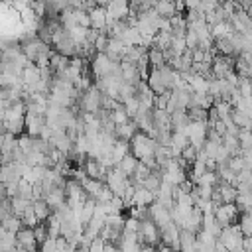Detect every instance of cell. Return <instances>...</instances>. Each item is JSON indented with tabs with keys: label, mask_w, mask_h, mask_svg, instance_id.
Instances as JSON below:
<instances>
[{
	"label": "cell",
	"mask_w": 252,
	"mask_h": 252,
	"mask_svg": "<svg viewBox=\"0 0 252 252\" xmlns=\"http://www.w3.org/2000/svg\"><path fill=\"white\" fill-rule=\"evenodd\" d=\"M136 166H138V160H136V158H134L132 154H128V156H126L124 160H122L118 166H114V168H116L124 177H128V179H130V177L134 175V172H136Z\"/></svg>",
	"instance_id": "2e32d148"
},
{
	"label": "cell",
	"mask_w": 252,
	"mask_h": 252,
	"mask_svg": "<svg viewBox=\"0 0 252 252\" xmlns=\"http://www.w3.org/2000/svg\"><path fill=\"white\" fill-rule=\"evenodd\" d=\"M34 236H36V242H38V246H42L49 236H47V229H46V225L44 223H40L36 229H34Z\"/></svg>",
	"instance_id": "f35d334b"
},
{
	"label": "cell",
	"mask_w": 252,
	"mask_h": 252,
	"mask_svg": "<svg viewBox=\"0 0 252 252\" xmlns=\"http://www.w3.org/2000/svg\"><path fill=\"white\" fill-rule=\"evenodd\" d=\"M10 207H12V215L22 219V215L32 207V201L22 199V197H14V199H10Z\"/></svg>",
	"instance_id": "44dd1931"
},
{
	"label": "cell",
	"mask_w": 252,
	"mask_h": 252,
	"mask_svg": "<svg viewBox=\"0 0 252 252\" xmlns=\"http://www.w3.org/2000/svg\"><path fill=\"white\" fill-rule=\"evenodd\" d=\"M20 79H22L24 87H34L38 81H42V71L34 65V63H28L22 71V75H20Z\"/></svg>",
	"instance_id": "30bf717a"
},
{
	"label": "cell",
	"mask_w": 252,
	"mask_h": 252,
	"mask_svg": "<svg viewBox=\"0 0 252 252\" xmlns=\"http://www.w3.org/2000/svg\"><path fill=\"white\" fill-rule=\"evenodd\" d=\"M235 205L238 207V213L252 215V191H248V193H238Z\"/></svg>",
	"instance_id": "7402d4cb"
},
{
	"label": "cell",
	"mask_w": 252,
	"mask_h": 252,
	"mask_svg": "<svg viewBox=\"0 0 252 252\" xmlns=\"http://www.w3.org/2000/svg\"><path fill=\"white\" fill-rule=\"evenodd\" d=\"M89 16H91V28L101 32V34H107V10H105V6L97 4L89 12Z\"/></svg>",
	"instance_id": "ba28073f"
},
{
	"label": "cell",
	"mask_w": 252,
	"mask_h": 252,
	"mask_svg": "<svg viewBox=\"0 0 252 252\" xmlns=\"http://www.w3.org/2000/svg\"><path fill=\"white\" fill-rule=\"evenodd\" d=\"M34 140H36V138H30L28 134H22V136L18 138V146H20V150H22L24 154H30L32 150H34Z\"/></svg>",
	"instance_id": "d590c367"
},
{
	"label": "cell",
	"mask_w": 252,
	"mask_h": 252,
	"mask_svg": "<svg viewBox=\"0 0 252 252\" xmlns=\"http://www.w3.org/2000/svg\"><path fill=\"white\" fill-rule=\"evenodd\" d=\"M170 120H172V132H175V130H185L187 126H189V116H187V110L185 112H173L172 116H170Z\"/></svg>",
	"instance_id": "ffe728a7"
},
{
	"label": "cell",
	"mask_w": 252,
	"mask_h": 252,
	"mask_svg": "<svg viewBox=\"0 0 252 252\" xmlns=\"http://www.w3.org/2000/svg\"><path fill=\"white\" fill-rule=\"evenodd\" d=\"M103 181H99V179H85L83 183H81V187H83V191H85V195L89 197V199H94V197H97L99 195V191H101V189H103Z\"/></svg>",
	"instance_id": "e0dca14e"
},
{
	"label": "cell",
	"mask_w": 252,
	"mask_h": 252,
	"mask_svg": "<svg viewBox=\"0 0 252 252\" xmlns=\"http://www.w3.org/2000/svg\"><path fill=\"white\" fill-rule=\"evenodd\" d=\"M217 240L227 248V252H235L236 248H242L244 236H242L238 225H229L225 229H220V235L217 236Z\"/></svg>",
	"instance_id": "7a4b0ae2"
},
{
	"label": "cell",
	"mask_w": 252,
	"mask_h": 252,
	"mask_svg": "<svg viewBox=\"0 0 252 252\" xmlns=\"http://www.w3.org/2000/svg\"><path fill=\"white\" fill-rule=\"evenodd\" d=\"M112 199H114V193L110 191V189H109L107 185H103V189H101V191H99V195L94 197L93 201L97 203V205H109V203H110Z\"/></svg>",
	"instance_id": "4dcf8cb0"
},
{
	"label": "cell",
	"mask_w": 252,
	"mask_h": 252,
	"mask_svg": "<svg viewBox=\"0 0 252 252\" xmlns=\"http://www.w3.org/2000/svg\"><path fill=\"white\" fill-rule=\"evenodd\" d=\"M46 203H47V207H49V211L51 213H55L59 207H63L67 201H65V191H63V187H55L51 193H47L46 195V199H44Z\"/></svg>",
	"instance_id": "7c38bea8"
},
{
	"label": "cell",
	"mask_w": 252,
	"mask_h": 252,
	"mask_svg": "<svg viewBox=\"0 0 252 252\" xmlns=\"http://www.w3.org/2000/svg\"><path fill=\"white\" fill-rule=\"evenodd\" d=\"M40 252H57V246H55V238H47L42 246H40Z\"/></svg>",
	"instance_id": "ee69618b"
},
{
	"label": "cell",
	"mask_w": 252,
	"mask_h": 252,
	"mask_svg": "<svg viewBox=\"0 0 252 252\" xmlns=\"http://www.w3.org/2000/svg\"><path fill=\"white\" fill-rule=\"evenodd\" d=\"M148 63H150V69H162L166 67V59H164V53L156 47H150L148 49Z\"/></svg>",
	"instance_id": "d6986e66"
},
{
	"label": "cell",
	"mask_w": 252,
	"mask_h": 252,
	"mask_svg": "<svg viewBox=\"0 0 252 252\" xmlns=\"http://www.w3.org/2000/svg\"><path fill=\"white\" fill-rule=\"evenodd\" d=\"M73 18H75V24L85 28V30H91V16L89 12L85 10H73Z\"/></svg>",
	"instance_id": "1f68e13d"
},
{
	"label": "cell",
	"mask_w": 252,
	"mask_h": 252,
	"mask_svg": "<svg viewBox=\"0 0 252 252\" xmlns=\"http://www.w3.org/2000/svg\"><path fill=\"white\" fill-rule=\"evenodd\" d=\"M128 154H130V142L116 140L114 146L110 148V160H112V166H118Z\"/></svg>",
	"instance_id": "8fae6325"
},
{
	"label": "cell",
	"mask_w": 252,
	"mask_h": 252,
	"mask_svg": "<svg viewBox=\"0 0 252 252\" xmlns=\"http://www.w3.org/2000/svg\"><path fill=\"white\" fill-rule=\"evenodd\" d=\"M158 150V142L154 138H150L148 134L144 132H138L132 140H130V152L136 160L140 162L142 158H148V156H154Z\"/></svg>",
	"instance_id": "6da1fadb"
},
{
	"label": "cell",
	"mask_w": 252,
	"mask_h": 252,
	"mask_svg": "<svg viewBox=\"0 0 252 252\" xmlns=\"http://www.w3.org/2000/svg\"><path fill=\"white\" fill-rule=\"evenodd\" d=\"M185 46H187V49H189V51L197 49V46H199V40H197V36H195V32L187 30V34H185Z\"/></svg>",
	"instance_id": "60d3db41"
},
{
	"label": "cell",
	"mask_w": 252,
	"mask_h": 252,
	"mask_svg": "<svg viewBox=\"0 0 252 252\" xmlns=\"http://www.w3.org/2000/svg\"><path fill=\"white\" fill-rule=\"evenodd\" d=\"M240 150H252V132L250 130H238L236 134Z\"/></svg>",
	"instance_id": "d6a6232c"
},
{
	"label": "cell",
	"mask_w": 252,
	"mask_h": 252,
	"mask_svg": "<svg viewBox=\"0 0 252 252\" xmlns=\"http://www.w3.org/2000/svg\"><path fill=\"white\" fill-rule=\"evenodd\" d=\"M67 34H69V38H71V42H73L75 46H81V44L87 42L89 30H85V28H81V26H73L71 30H67Z\"/></svg>",
	"instance_id": "d4e9b609"
},
{
	"label": "cell",
	"mask_w": 252,
	"mask_h": 252,
	"mask_svg": "<svg viewBox=\"0 0 252 252\" xmlns=\"http://www.w3.org/2000/svg\"><path fill=\"white\" fill-rule=\"evenodd\" d=\"M130 118L126 116V112H124V107H120V109H116V110H112L110 112V122L114 124V126H122V124H126Z\"/></svg>",
	"instance_id": "836d02e7"
},
{
	"label": "cell",
	"mask_w": 252,
	"mask_h": 252,
	"mask_svg": "<svg viewBox=\"0 0 252 252\" xmlns=\"http://www.w3.org/2000/svg\"><path fill=\"white\" fill-rule=\"evenodd\" d=\"M154 201H156V195L152 191H148L144 187H136L134 197H132V207H150Z\"/></svg>",
	"instance_id": "4fadbf2b"
},
{
	"label": "cell",
	"mask_w": 252,
	"mask_h": 252,
	"mask_svg": "<svg viewBox=\"0 0 252 252\" xmlns=\"http://www.w3.org/2000/svg\"><path fill=\"white\" fill-rule=\"evenodd\" d=\"M238 93L242 97H252V79H246V77H240L238 81Z\"/></svg>",
	"instance_id": "8d00e7d4"
},
{
	"label": "cell",
	"mask_w": 252,
	"mask_h": 252,
	"mask_svg": "<svg viewBox=\"0 0 252 252\" xmlns=\"http://www.w3.org/2000/svg\"><path fill=\"white\" fill-rule=\"evenodd\" d=\"M170 93H172V91H170ZM170 93H166V94H158V97H154V109H156V110H166V109H168Z\"/></svg>",
	"instance_id": "ab89813d"
},
{
	"label": "cell",
	"mask_w": 252,
	"mask_h": 252,
	"mask_svg": "<svg viewBox=\"0 0 252 252\" xmlns=\"http://www.w3.org/2000/svg\"><path fill=\"white\" fill-rule=\"evenodd\" d=\"M16 244L26 252H40V246L34 236V229H22L16 233Z\"/></svg>",
	"instance_id": "5b68a950"
},
{
	"label": "cell",
	"mask_w": 252,
	"mask_h": 252,
	"mask_svg": "<svg viewBox=\"0 0 252 252\" xmlns=\"http://www.w3.org/2000/svg\"><path fill=\"white\" fill-rule=\"evenodd\" d=\"M238 227H240L242 236H244V238H250V236H252V215L242 213V215H240V220H238Z\"/></svg>",
	"instance_id": "83f0119b"
},
{
	"label": "cell",
	"mask_w": 252,
	"mask_h": 252,
	"mask_svg": "<svg viewBox=\"0 0 252 252\" xmlns=\"http://www.w3.org/2000/svg\"><path fill=\"white\" fill-rule=\"evenodd\" d=\"M105 244H107V242H103L101 238H93L89 252H105Z\"/></svg>",
	"instance_id": "7bdbcfd3"
},
{
	"label": "cell",
	"mask_w": 252,
	"mask_h": 252,
	"mask_svg": "<svg viewBox=\"0 0 252 252\" xmlns=\"http://www.w3.org/2000/svg\"><path fill=\"white\" fill-rule=\"evenodd\" d=\"M213 217L217 220V225L220 229H225L229 225H235V219L238 217V207L235 203L233 205H219V207H215Z\"/></svg>",
	"instance_id": "277c9868"
},
{
	"label": "cell",
	"mask_w": 252,
	"mask_h": 252,
	"mask_svg": "<svg viewBox=\"0 0 252 252\" xmlns=\"http://www.w3.org/2000/svg\"><path fill=\"white\" fill-rule=\"evenodd\" d=\"M179 252H199L197 250V238L193 233L179 231Z\"/></svg>",
	"instance_id": "9a60e30c"
},
{
	"label": "cell",
	"mask_w": 252,
	"mask_h": 252,
	"mask_svg": "<svg viewBox=\"0 0 252 252\" xmlns=\"http://www.w3.org/2000/svg\"><path fill=\"white\" fill-rule=\"evenodd\" d=\"M44 126H46V116H36L26 112V134L30 138H40Z\"/></svg>",
	"instance_id": "52a82bcc"
},
{
	"label": "cell",
	"mask_w": 252,
	"mask_h": 252,
	"mask_svg": "<svg viewBox=\"0 0 252 252\" xmlns=\"http://www.w3.org/2000/svg\"><path fill=\"white\" fill-rule=\"evenodd\" d=\"M46 229H47V236L49 238H57V236H61V220H59V217L55 215V213H51L49 217H47V220H46Z\"/></svg>",
	"instance_id": "ac0fdd59"
},
{
	"label": "cell",
	"mask_w": 252,
	"mask_h": 252,
	"mask_svg": "<svg viewBox=\"0 0 252 252\" xmlns=\"http://www.w3.org/2000/svg\"><path fill=\"white\" fill-rule=\"evenodd\" d=\"M235 173H238V172H242L244 170V162H242V158L240 156H235V158H231L229 160V164H227Z\"/></svg>",
	"instance_id": "b9f144b4"
},
{
	"label": "cell",
	"mask_w": 252,
	"mask_h": 252,
	"mask_svg": "<svg viewBox=\"0 0 252 252\" xmlns=\"http://www.w3.org/2000/svg\"><path fill=\"white\" fill-rule=\"evenodd\" d=\"M101 101H103V93L97 89V87H91L87 93H83L77 105L81 109V112H91V114H97L101 110Z\"/></svg>",
	"instance_id": "3957f363"
},
{
	"label": "cell",
	"mask_w": 252,
	"mask_h": 252,
	"mask_svg": "<svg viewBox=\"0 0 252 252\" xmlns=\"http://www.w3.org/2000/svg\"><path fill=\"white\" fill-rule=\"evenodd\" d=\"M107 14L112 18V20H116V22H122V20H126L128 18V14H130V4H126V2H122V0H112V2H107Z\"/></svg>",
	"instance_id": "8992f818"
},
{
	"label": "cell",
	"mask_w": 252,
	"mask_h": 252,
	"mask_svg": "<svg viewBox=\"0 0 252 252\" xmlns=\"http://www.w3.org/2000/svg\"><path fill=\"white\" fill-rule=\"evenodd\" d=\"M109 36L107 34H101V32H99V38L97 40H94V51H97V53H105L107 51V47H109Z\"/></svg>",
	"instance_id": "74e56055"
},
{
	"label": "cell",
	"mask_w": 252,
	"mask_h": 252,
	"mask_svg": "<svg viewBox=\"0 0 252 252\" xmlns=\"http://www.w3.org/2000/svg\"><path fill=\"white\" fill-rule=\"evenodd\" d=\"M114 134H116V138H118V140L130 142V140H132V138L138 134V126L134 124V120H128V122H126V124H122V126H116Z\"/></svg>",
	"instance_id": "5bb4252c"
},
{
	"label": "cell",
	"mask_w": 252,
	"mask_h": 252,
	"mask_svg": "<svg viewBox=\"0 0 252 252\" xmlns=\"http://www.w3.org/2000/svg\"><path fill=\"white\" fill-rule=\"evenodd\" d=\"M32 209H34V213H36V217H38L40 223H46L47 217L51 215V211H49V207H47V203H46L44 199L34 201V203H32Z\"/></svg>",
	"instance_id": "cb8c5ba5"
},
{
	"label": "cell",
	"mask_w": 252,
	"mask_h": 252,
	"mask_svg": "<svg viewBox=\"0 0 252 252\" xmlns=\"http://www.w3.org/2000/svg\"><path fill=\"white\" fill-rule=\"evenodd\" d=\"M2 227L8 231V233H12V235H16L18 231H22L24 227H22V220L18 219V217H14V215H10L8 219H4L2 220Z\"/></svg>",
	"instance_id": "f1b7e54d"
},
{
	"label": "cell",
	"mask_w": 252,
	"mask_h": 252,
	"mask_svg": "<svg viewBox=\"0 0 252 252\" xmlns=\"http://www.w3.org/2000/svg\"><path fill=\"white\" fill-rule=\"evenodd\" d=\"M154 10L160 18H172L175 16V2H156L154 4Z\"/></svg>",
	"instance_id": "603a6c76"
},
{
	"label": "cell",
	"mask_w": 252,
	"mask_h": 252,
	"mask_svg": "<svg viewBox=\"0 0 252 252\" xmlns=\"http://www.w3.org/2000/svg\"><path fill=\"white\" fill-rule=\"evenodd\" d=\"M18 197L28 199V201L34 203V185H30L28 181L20 179V183H18Z\"/></svg>",
	"instance_id": "4316f807"
},
{
	"label": "cell",
	"mask_w": 252,
	"mask_h": 252,
	"mask_svg": "<svg viewBox=\"0 0 252 252\" xmlns=\"http://www.w3.org/2000/svg\"><path fill=\"white\" fill-rule=\"evenodd\" d=\"M140 231V220L132 219V217H126L124 219V231L122 233H130V235H138Z\"/></svg>",
	"instance_id": "e575fe53"
},
{
	"label": "cell",
	"mask_w": 252,
	"mask_h": 252,
	"mask_svg": "<svg viewBox=\"0 0 252 252\" xmlns=\"http://www.w3.org/2000/svg\"><path fill=\"white\" fill-rule=\"evenodd\" d=\"M124 112H126V116H128L130 120L138 114V110H140V101H138V97H132V99H128V101H126L124 105Z\"/></svg>",
	"instance_id": "f546056e"
},
{
	"label": "cell",
	"mask_w": 252,
	"mask_h": 252,
	"mask_svg": "<svg viewBox=\"0 0 252 252\" xmlns=\"http://www.w3.org/2000/svg\"><path fill=\"white\" fill-rule=\"evenodd\" d=\"M215 191L220 195V201H223V205H233V203H236V197H238L236 187L219 181V183L215 185Z\"/></svg>",
	"instance_id": "9c48e42d"
},
{
	"label": "cell",
	"mask_w": 252,
	"mask_h": 252,
	"mask_svg": "<svg viewBox=\"0 0 252 252\" xmlns=\"http://www.w3.org/2000/svg\"><path fill=\"white\" fill-rule=\"evenodd\" d=\"M20 220H22V227L24 229H36L40 225V220H38V217H36V213H34V209H32V207L22 215Z\"/></svg>",
	"instance_id": "484cf974"
}]
</instances>
